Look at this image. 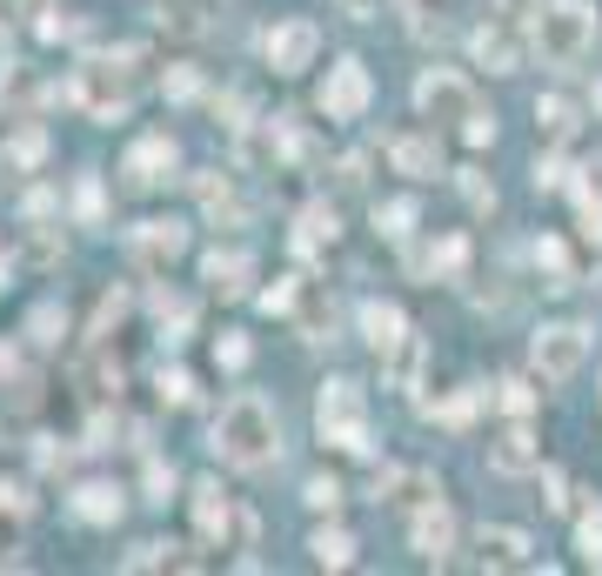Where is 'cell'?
Instances as JSON below:
<instances>
[{
	"instance_id": "41",
	"label": "cell",
	"mask_w": 602,
	"mask_h": 576,
	"mask_svg": "<svg viewBox=\"0 0 602 576\" xmlns=\"http://www.w3.org/2000/svg\"><path fill=\"white\" fill-rule=\"evenodd\" d=\"M562 182H569V169H562V154H543V161H536V195H556Z\"/></svg>"
},
{
	"instance_id": "32",
	"label": "cell",
	"mask_w": 602,
	"mask_h": 576,
	"mask_svg": "<svg viewBox=\"0 0 602 576\" xmlns=\"http://www.w3.org/2000/svg\"><path fill=\"white\" fill-rule=\"evenodd\" d=\"M121 315H128V289H108V295H101V308H95V328H88V336H95V343H108V328H114Z\"/></svg>"
},
{
	"instance_id": "50",
	"label": "cell",
	"mask_w": 602,
	"mask_h": 576,
	"mask_svg": "<svg viewBox=\"0 0 602 576\" xmlns=\"http://www.w3.org/2000/svg\"><path fill=\"white\" fill-rule=\"evenodd\" d=\"M341 14H355V21H375V14H382V0H341Z\"/></svg>"
},
{
	"instance_id": "19",
	"label": "cell",
	"mask_w": 602,
	"mask_h": 576,
	"mask_svg": "<svg viewBox=\"0 0 602 576\" xmlns=\"http://www.w3.org/2000/svg\"><path fill=\"white\" fill-rule=\"evenodd\" d=\"M195 523H201V543H221V530L234 523V503L221 497V482H195Z\"/></svg>"
},
{
	"instance_id": "2",
	"label": "cell",
	"mask_w": 602,
	"mask_h": 576,
	"mask_svg": "<svg viewBox=\"0 0 602 576\" xmlns=\"http://www.w3.org/2000/svg\"><path fill=\"white\" fill-rule=\"evenodd\" d=\"M147 47H114V54H88L67 74V101L88 121H121L128 115V67H141Z\"/></svg>"
},
{
	"instance_id": "29",
	"label": "cell",
	"mask_w": 602,
	"mask_h": 576,
	"mask_svg": "<svg viewBox=\"0 0 602 576\" xmlns=\"http://www.w3.org/2000/svg\"><path fill=\"white\" fill-rule=\"evenodd\" d=\"M462 262H469V235H442V241H436V256H428V269H436L442 282H456Z\"/></svg>"
},
{
	"instance_id": "31",
	"label": "cell",
	"mask_w": 602,
	"mask_h": 576,
	"mask_svg": "<svg viewBox=\"0 0 602 576\" xmlns=\"http://www.w3.org/2000/svg\"><path fill=\"white\" fill-rule=\"evenodd\" d=\"M576 550H582V563L602 569V510H582V523H576Z\"/></svg>"
},
{
	"instance_id": "47",
	"label": "cell",
	"mask_w": 602,
	"mask_h": 576,
	"mask_svg": "<svg viewBox=\"0 0 602 576\" xmlns=\"http://www.w3.org/2000/svg\"><path fill=\"white\" fill-rule=\"evenodd\" d=\"M462 141H469V148H489V141H495V121H489V115H469V121H462Z\"/></svg>"
},
{
	"instance_id": "8",
	"label": "cell",
	"mask_w": 602,
	"mask_h": 576,
	"mask_svg": "<svg viewBox=\"0 0 602 576\" xmlns=\"http://www.w3.org/2000/svg\"><path fill=\"white\" fill-rule=\"evenodd\" d=\"M262 54H269L275 74H302V67H315V54H321V28H315V21H282V28L262 34Z\"/></svg>"
},
{
	"instance_id": "44",
	"label": "cell",
	"mask_w": 602,
	"mask_h": 576,
	"mask_svg": "<svg viewBox=\"0 0 602 576\" xmlns=\"http://www.w3.org/2000/svg\"><path fill=\"white\" fill-rule=\"evenodd\" d=\"M489 8H495L502 21H515V28H523V21H536V14H543V0H489Z\"/></svg>"
},
{
	"instance_id": "48",
	"label": "cell",
	"mask_w": 602,
	"mask_h": 576,
	"mask_svg": "<svg viewBox=\"0 0 602 576\" xmlns=\"http://www.w3.org/2000/svg\"><path fill=\"white\" fill-rule=\"evenodd\" d=\"M543 503H549V510H569V482H562L556 469H543Z\"/></svg>"
},
{
	"instance_id": "35",
	"label": "cell",
	"mask_w": 602,
	"mask_h": 576,
	"mask_svg": "<svg viewBox=\"0 0 602 576\" xmlns=\"http://www.w3.org/2000/svg\"><path fill=\"white\" fill-rule=\"evenodd\" d=\"M141 489H147V503H167V497H175V469H167L161 456H147V476H141Z\"/></svg>"
},
{
	"instance_id": "36",
	"label": "cell",
	"mask_w": 602,
	"mask_h": 576,
	"mask_svg": "<svg viewBox=\"0 0 602 576\" xmlns=\"http://www.w3.org/2000/svg\"><path fill=\"white\" fill-rule=\"evenodd\" d=\"M61 328H67V315H61V308H54V302H47V308H34V315H28V336H34V343H61Z\"/></svg>"
},
{
	"instance_id": "39",
	"label": "cell",
	"mask_w": 602,
	"mask_h": 576,
	"mask_svg": "<svg viewBox=\"0 0 602 576\" xmlns=\"http://www.w3.org/2000/svg\"><path fill=\"white\" fill-rule=\"evenodd\" d=\"M495 402L508 409V416H529V409H536V389H529V382H502V389H495Z\"/></svg>"
},
{
	"instance_id": "26",
	"label": "cell",
	"mask_w": 602,
	"mask_h": 576,
	"mask_svg": "<svg viewBox=\"0 0 602 576\" xmlns=\"http://www.w3.org/2000/svg\"><path fill=\"white\" fill-rule=\"evenodd\" d=\"M536 128H543V141H569L576 134V108L562 95H543L536 101Z\"/></svg>"
},
{
	"instance_id": "20",
	"label": "cell",
	"mask_w": 602,
	"mask_h": 576,
	"mask_svg": "<svg viewBox=\"0 0 602 576\" xmlns=\"http://www.w3.org/2000/svg\"><path fill=\"white\" fill-rule=\"evenodd\" d=\"M482 563L489 569H529V536L523 530H482Z\"/></svg>"
},
{
	"instance_id": "14",
	"label": "cell",
	"mask_w": 602,
	"mask_h": 576,
	"mask_svg": "<svg viewBox=\"0 0 602 576\" xmlns=\"http://www.w3.org/2000/svg\"><path fill=\"white\" fill-rule=\"evenodd\" d=\"M489 469H495V476H536V469H543V443H536L523 423H515L508 436H495V449H489Z\"/></svg>"
},
{
	"instance_id": "21",
	"label": "cell",
	"mask_w": 602,
	"mask_h": 576,
	"mask_svg": "<svg viewBox=\"0 0 602 576\" xmlns=\"http://www.w3.org/2000/svg\"><path fill=\"white\" fill-rule=\"evenodd\" d=\"M74 517L80 523H114L121 517V489L114 482H80L74 489Z\"/></svg>"
},
{
	"instance_id": "53",
	"label": "cell",
	"mask_w": 602,
	"mask_h": 576,
	"mask_svg": "<svg viewBox=\"0 0 602 576\" xmlns=\"http://www.w3.org/2000/svg\"><path fill=\"white\" fill-rule=\"evenodd\" d=\"M0 282H8V256H0Z\"/></svg>"
},
{
	"instance_id": "10",
	"label": "cell",
	"mask_w": 602,
	"mask_h": 576,
	"mask_svg": "<svg viewBox=\"0 0 602 576\" xmlns=\"http://www.w3.org/2000/svg\"><path fill=\"white\" fill-rule=\"evenodd\" d=\"M175 161H182V148L167 141V134H147V141H134L128 148V161H121V175H128V188H161L167 175H175Z\"/></svg>"
},
{
	"instance_id": "33",
	"label": "cell",
	"mask_w": 602,
	"mask_h": 576,
	"mask_svg": "<svg viewBox=\"0 0 602 576\" xmlns=\"http://www.w3.org/2000/svg\"><path fill=\"white\" fill-rule=\"evenodd\" d=\"M302 289H308V282H295V275H282L275 289H262V308H269V315H295V302H302Z\"/></svg>"
},
{
	"instance_id": "12",
	"label": "cell",
	"mask_w": 602,
	"mask_h": 576,
	"mask_svg": "<svg viewBox=\"0 0 602 576\" xmlns=\"http://www.w3.org/2000/svg\"><path fill=\"white\" fill-rule=\"evenodd\" d=\"M475 61L489 67V74H515V67H523V34H515V21H489V28H475Z\"/></svg>"
},
{
	"instance_id": "43",
	"label": "cell",
	"mask_w": 602,
	"mask_h": 576,
	"mask_svg": "<svg viewBox=\"0 0 602 576\" xmlns=\"http://www.w3.org/2000/svg\"><path fill=\"white\" fill-rule=\"evenodd\" d=\"M167 95H175V101H195V95H201V74H195V67H167Z\"/></svg>"
},
{
	"instance_id": "27",
	"label": "cell",
	"mask_w": 602,
	"mask_h": 576,
	"mask_svg": "<svg viewBox=\"0 0 602 576\" xmlns=\"http://www.w3.org/2000/svg\"><path fill=\"white\" fill-rule=\"evenodd\" d=\"M0 161H8V169H41V161H47V134L28 121V128L8 141V154H0Z\"/></svg>"
},
{
	"instance_id": "24",
	"label": "cell",
	"mask_w": 602,
	"mask_h": 576,
	"mask_svg": "<svg viewBox=\"0 0 602 576\" xmlns=\"http://www.w3.org/2000/svg\"><path fill=\"white\" fill-rule=\"evenodd\" d=\"M308 550H315L321 569H349V563H355V536H349V530H315Z\"/></svg>"
},
{
	"instance_id": "38",
	"label": "cell",
	"mask_w": 602,
	"mask_h": 576,
	"mask_svg": "<svg viewBox=\"0 0 602 576\" xmlns=\"http://www.w3.org/2000/svg\"><path fill=\"white\" fill-rule=\"evenodd\" d=\"M28 262H34V269H54V262H61L54 228H34V235H28Z\"/></svg>"
},
{
	"instance_id": "11",
	"label": "cell",
	"mask_w": 602,
	"mask_h": 576,
	"mask_svg": "<svg viewBox=\"0 0 602 576\" xmlns=\"http://www.w3.org/2000/svg\"><path fill=\"white\" fill-rule=\"evenodd\" d=\"M201 282H208L221 302H234V295H248V282H254V256H248V249H208V256H201Z\"/></svg>"
},
{
	"instance_id": "45",
	"label": "cell",
	"mask_w": 602,
	"mask_h": 576,
	"mask_svg": "<svg viewBox=\"0 0 602 576\" xmlns=\"http://www.w3.org/2000/svg\"><path fill=\"white\" fill-rule=\"evenodd\" d=\"M308 510H341V482L315 476V482H308Z\"/></svg>"
},
{
	"instance_id": "51",
	"label": "cell",
	"mask_w": 602,
	"mask_h": 576,
	"mask_svg": "<svg viewBox=\"0 0 602 576\" xmlns=\"http://www.w3.org/2000/svg\"><path fill=\"white\" fill-rule=\"evenodd\" d=\"M0 376H14V349L8 343H0Z\"/></svg>"
},
{
	"instance_id": "30",
	"label": "cell",
	"mask_w": 602,
	"mask_h": 576,
	"mask_svg": "<svg viewBox=\"0 0 602 576\" xmlns=\"http://www.w3.org/2000/svg\"><path fill=\"white\" fill-rule=\"evenodd\" d=\"M375 228L388 235V241H408V228H415V202L402 195V202H382L375 208Z\"/></svg>"
},
{
	"instance_id": "5",
	"label": "cell",
	"mask_w": 602,
	"mask_h": 576,
	"mask_svg": "<svg viewBox=\"0 0 602 576\" xmlns=\"http://www.w3.org/2000/svg\"><path fill=\"white\" fill-rule=\"evenodd\" d=\"M415 108H422V121L449 128V121H469V115H475V95H469V80H462L456 67H428V74L415 80Z\"/></svg>"
},
{
	"instance_id": "1",
	"label": "cell",
	"mask_w": 602,
	"mask_h": 576,
	"mask_svg": "<svg viewBox=\"0 0 602 576\" xmlns=\"http://www.w3.org/2000/svg\"><path fill=\"white\" fill-rule=\"evenodd\" d=\"M208 449L228 463V469H269L282 456V423H275V409L262 395H234L221 416H215V436Z\"/></svg>"
},
{
	"instance_id": "18",
	"label": "cell",
	"mask_w": 602,
	"mask_h": 576,
	"mask_svg": "<svg viewBox=\"0 0 602 576\" xmlns=\"http://www.w3.org/2000/svg\"><path fill=\"white\" fill-rule=\"evenodd\" d=\"M335 235H341V215H335L328 202H308V208H302V221H295V249H302V256H315V249H328Z\"/></svg>"
},
{
	"instance_id": "40",
	"label": "cell",
	"mask_w": 602,
	"mask_h": 576,
	"mask_svg": "<svg viewBox=\"0 0 602 576\" xmlns=\"http://www.w3.org/2000/svg\"><path fill=\"white\" fill-rule=\"evenodd\" d=\"M161 402H195V376L188 369H161Z\"/></svg>"
},
{
	"instance_id": "25",
	"label": "cell",
	"mask_w": 602,
	"mask_h": 576,
	"mask_svg": "<svg viewBox=\"0 0 602 576\" xmlns=\"http://www.w3.org/2000/svg\"><path fill=\"white\" fill-rule=\"evenodd\" d=\"M74 215H80V228H108V195H101V175H80V182H74Z\"/></svg>"
},
{
	"instance_id": "28",
	"label": "cell",
	"mask_w": 602,
	"mask_h": 576,
	"mask_svg": "<svg viewBox=\"0 0 602 576\" xmlns=\"http://www.w3.org/2000/svg\"><path fill=\"white\" fill-rule=\"evenodd\" d=\"M536 269H549V289H576V269H569V249L556 235H543L536 241Z\"/></svg>"
},
{
	"instance_id": "46",
	"label": "cell",
	"mask_w": 602,
	"mask_h": 576,
	"mask_svg": "<svg viewBox=\"0 0 602 576\" xmlns=\"http://www.w3.org/2000/svg\"><path fill=\"white\" fill-rule=\"evenodd\" d=\"M215 362H221V369H241V362H248V336H221V343H215Z\"/></svg>"
},
{
	"instance_id": "52",
	"label": "cell",
	"mask_w": 602,
	"mask_h": 576,
	"mask_svg": "<svg viewBox=\"0 0 602 576\" xmlns=\"http://www.w3.org/2000/svg\"><path fill=\"white\" fill-rule=\"evenodd\" d=\"M595 115H602V80H595Z\"/></svg>"
},
{
	"instance_id": "23",
	"label": "cell",
	"mask_w": 602,
	"mask_h": 576,
	"mask_svg": "<svg viewBox=\"0 0 602 576\" xmlns=\"http://www.w3.org/2000/svg\"><path fill=\"white\" fill-rule=\"evenodd\" d=\"M295 322H302V336H308V343H328V328H335V302L308 282V289H302V302H295Z\"/></svg>"
},
{
	"instance_id": "7",
	"label": "cell",
	"mask_w": 602,
	"mask_h": 576,
	"mask_svg": "<svg viewBox=\"0 0 602 576\" xmlns=\"http://www.w3.org/2000/svg\"><path fill=\"white\" fill-rule=\"evenodd\" d=\"M582 356H589V336H582L576 322H556V328L536 336V376L543 382H569L582 369Z\"/></svg>"
},
{
	"instance_id": "17",
	"label": "cell",
	"mask_w": 602,
	"mask_h": 576,
	"mask_svg": "<svg viewBox=\"0 0 602 576\" xmlns=\"http://www.w3.org/2000/svg\"><path fill=\"white\" fill-rule=\"evenodd\" d=\"M195 202L221 221V228H234L241 221V202H234V182L221 175V169H208V175H195Z\"/></svg>"
},
{
	"instance_id": "4",
	"label": "cell",
	"mask_w": 602,
	"mask_h": 576,
	"mask_svg": "<svg viewBox=\"0 0 602 576\" xmlns=\"http://www.w3.org/2000/svg\"><path fill=\"white\" fill-rule=\"evenodd\" d=\"M315 423H321V443H328V449L362 456V449H369V402H362V382L335 376V382L321 389V402H315Z\"/></svg>"
},
{
	"instance_id": "6",
	"label": "cell",
	"mask_w": 602,
	"mask_h": 576,
	"mask_svg": "<svg viewBox=\"0 0 602 576\" xmlns=\"http://www.w3.org/2000/svg\"><path fill=\"white\" fill-rule=\"evenodd\" d=\"M369 95H375V80L362 61H335L328 80H321V115L328 121H362L369 115Z\"/></svg>"
},
{
	"instance_id": "9",
	"label": "cell",
	"mask_w": 602,
	"mask_h": 576,
	"mask_svg": "<svg viewBox=\"0 0 602 576\" xmlns=\"http://www.w3.org/2000/svg\"><path fill=\"white\" fill-rule=\"evenodd\" d=\"M128 256H134L147 275H161V269H175V262L188 256V228H182V221H141V228L128 235Z\"/></svg>"
},
{
	"instance_id": "22",
	"label": "cell",
	"mask_w": 602,
	"mask_h": 576,
	"mask_svg": "<svg viewBox=\"0 0 602 576\" xmlns=\"http://www.w3.org/2000/svg\"><path fill=\"white\" fill-rule=\"evenodd\" d=\"M482 402H489V389H456L449 402H422V416H436L442 430H469Z\"/></svg>"
},
{
	"instance_id": "15",
	"label": "cell",
	"mask_w": 602,
	"mask_h": 576,
	"mask_svg": "<svg viewBox=\"0 0 602 576\" xmlns=\"http://www.w3.org/2000/svg\"><path fill=\"white\" fill-rule=\"evenodd\" d=\"M362 336H369L375 356H395V349L408 343V315H402L395 302H362Z\"/></svg>"
},
{
	"instance_id": "3",
	"label": "cell",
	"mask_w": 602,
	"mask_h": 576,
	"mask_svg": "<svg viewBox=\"0 0 602 576\" xmlns=\"http://www.w3.org/2000/svg\"><path fill=\"white\" fill-rule=\"evenodd\" d=\"M529 28H536V54L549 67H576L595 47V8H589V0H549Z\"/></svg>"
},
{
	"instance_id": "34",
	"label": "cell",
	"mask_w": 602,
	"mask_h": 576,
	"mask_svg": "<svg viewBox=\"0 0 602 576\" xmlns=\"http://www.w3.org/2000/svg\"><path fill=\"white\" fill-rule=\"evenodd\" d=\"M395 489H402V503H436V476H428V469H408V476H395Z\"/></svg>"
},
{
	"instance_id": "16",
	"label": "cell",
	"mask_w": 602,
	"mask_h": 576,
	"mask_svg": "<svg viewBox=\"0 0 602 576\" xmlns=\"http://www.w3.org/2000/svg\"><path fill=\"white\" fill-rule=\"evenodd\" d=\"M388 161H395V175H408V182L442 175V154H436V141H428V134H395L388 141Z\"/></svg>"
},
{
	"instance_id": "42",
	"label": "cell",
	"mask_w": 602,
	"mask_h": 576,
	"mask_svg": "<svg viewBox=\"0 0 602 576\" xmlns=\"http://www.w3.org/2000/svg\"><path fill=\"white\" fill-rule=\"evenodd\" d=\"M415 376H422V343H415V336H408V343H402V349H395V382H402V389H408V382H415Z\"/></svg>"
},
{
	"instance_id": "37",
	"label": "cell",
	"mask_w": 602,
	"mask_h": 576,
	"mask_svg": "<svg viewBox=\"0 0 602 576\" xmlns=\"http://www.w3.org/2000/svg\"><path fill=\"white\" fill-rule=\"evenodd\" d=\"M576 228H582V241H595V249H602V202L595 195H576Z\"/></svg>"
},
{
	"instance_id": "13",
	"label": "cell",
	"mask_w": 602,
	"mask_h": 576,
	"mask_svg": "<svg viewBox=\"0 0 602 576\" xmlns=\"http://www.w3.org/2000/svg\"><path fill=\"white\" fill-rule=\"evenodd\" d=\"M408 543H415V556L442 563V556H449V543H456V517H449L442 503H422V510H415V523H408Z\"/></svg>"
},
{
	"instance_id": "49",
	"label": "cell",
	"mask_w": 602,
	"mask_h": 576,
	"mask_svg": "<svg viewBox=\"0 0 602 576\" xmlns=\"http://www.w3.org/2000/svg\"><path fill=\"white\" fill-rule=\"evenodd\" d=\"M576 195H595L602 202V161H582V169H576Z\"/></svg>"
}]
</instances>
